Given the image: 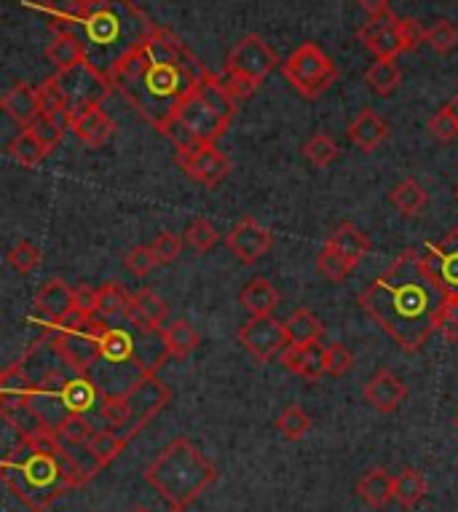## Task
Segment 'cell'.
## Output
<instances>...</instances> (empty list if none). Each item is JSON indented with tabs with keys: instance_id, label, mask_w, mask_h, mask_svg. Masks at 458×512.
I'll list each match as a JSON object with an SVG mask.
<instances>
[{
	"instance_id": "cell-1",
	"label": "cell",
	"mask_w": 458,
	"mask_h": 512,
	"mask_svg": "<svg viewBox=\"0 0 458 512\" xmlns=\"http://www.w3.org/2000/svg\"><path fill=\"white\" fill-rule=\"evenodd\" d=\"M204 73L201 59L193 57L172 30L159 27L140 49L121 59L108 78L113 89L161 132L196 92Z\"/></svg>"
},
{
	"instance_id": "cell-2",
	"label": "cell",
	"mask_w": 458,
	"mask_h": 512,
	"mask_svg": "<svg viewBox=\"0 0 458 512\" xmlns=\"http://www.w3.org/2000/svg\"><path fill=\"white\" fill-rule=\"evenodd\" d=\"M445 293L421 263V252H400L373 285L359 293V309L373 319L402 352H421L437 333V311Z\"/></svg>"
},
{
	"instance_id": "cell-3",
	"label": "cell",
	"mask_w": 458,
	"mask_h": 512,
	"mask_svg": "<svg viewBox=\"0 0 458 512\" xmlns=\"http://www.w3.org/2000/svg\"><path fill=\"white\" fill-rule=\"evenodd\" d=\"M0 478L33 512H46L59 496L92 480L86 464L46 429L35 435H19V445L0 464Z\"/></svg>"
},
{
	"instance_id": "cell-4",
	"label": "cell",
	"mask_w": 458,
	"mask_h": 512,
	"mask_svg": "<svg viewBox=\"0 0 458 512\" xmlns=\"http://www.w3.org/2000/svg\"><path fill=\"white\" fill-rule=\"evenodd\" d=\"M159 30L134 0H94L75 33L86 43V59L105 76Z\"/></svg>"
},
{
	"instance_id": "cell-5",
	"label": "cell",
	"mask_w": 458,
	"mask_h": 512,
	"mask_svg": "<svg viewBox=\"0 0 458 512\" xmlns=\"http://www.w3.org/2000/svg\"><path fill=\"white\" fill-rule=\"evenodd\" d=\"M148 483L172 510H188L217 480V467L188 437H177L145 470Z\"/></svg>"
},
{
	"instance_id": "cell-6",
	"label": "cell",
	"mask_w": 458,
	"mask_h": 512,
	"mask_svg": "<svg viewBox=\"0 0 458 512\" xmlns=\"http://www.w3.org/2000/svg\"><path fill=\"white\" fill-rule=\"evenodd\" d=\"M169 400H172V392H169L167 384L156 373H145L132 389H126L121 395L102 397L100 416L108 427L124 429L132 437H137L167 408Z\"/></svg>"
},
{
	"instance_id": "cell-7",
	"label": "cell",
	"mask_w": 458,
	"mask_h": 512,
	"mask_svg": "<svg viewBox=\"0 0 458 512\" xmlns=\"http://www.w3.org/2000/svg\"><path fill=\"white\" fill-rule=\"evenodd\" d=\"M57 352L75 373H92V368L102 360V336L108 322L102 319L67 317L62 322H46Z\"/></svg>"
},
{
	"instance_id": "cell-8",
	"label": "cell",
	"mask_w": 458,
	"mask_h": 512,
	"mask_svg": "<svg viewBox=\"0 0 458 512\" xmlns=\"http://www.w3.org/2000/svg\"><path fill=\"white\" fill-rule=\"evenodd\" d=\"M282 76L287 84L306 100H317L338 81V68L317 43H300L282 62Z\"/></svg>"
},
{
	"instance_id": "cell-9",
	"label": "cell",
	"mask_w": 458,
	"mask_h": 512,
	"mask_svg": "<svg viewBox=\"0 0 458 512\" xmlns=\"http://www.w3.org/2000/svg\"><path fill=\"white\" fill-rule=\"evenodd\" d=\"M54 76H57L59 86H62V92H65L67 97L70 118H73L75 113H81V110L102 108V102L108 100V94L113 92L110 78L105 76L100 68H94L89 59L78 62L73 68L57 70ZM70 118H67V121H70Z\"/></svg>"
},
{
	"instance_id": "cell-10",
	"label": "cell",
	"mask_w": 458,
	"mask_h": 512,
	"mask_svg": "<svg viewBox=\"0 0 458 512\" xmlns=\"http://www.w3.org/2000/svg\"><path fill=\"white\" fill-rule=\"evenodd\" d=\"M276 65H279V57H276L274 49L260 35H244L242 41L228 51L223 70L225 73L252 78V81H258L263 86V81L274 73Z\"/></svg>"
},
{
	"instance_id": "cell-11",
	"label": "cell",
	"mask_w": 458,
	"mask_h": 512,
	"mask_svg": "<svg viewBox=\"0 0 458 512\" xmlns=\"http://www.w3.org/2000/svg\"><path fill=\"white\" fill-rule=\"evenodd\" d=\"M239 344L258 362H271L290 346V336L282 319L266 314V317H250V322H244L239 328Z\"/></svg>"
},
{
	"instance_id": "cell-12",
	"label": "cell",
	"mask_w": 458,
	"mask_h": 512,
	"mask_svg": "<svg viewBox=\"0 0 458 512\" xmlns=\"http://www.w3.org/2000/svg\"><path fill=\"white\" fill-rule=\"evenodd\" d=\"M421 263L445 295H458V228H450L440 242H426Z\"/></svg>"
},
{
	"instance_id": "cell-13",
	"label": "cell",
	"mask_w": 458,
	"mask_h": 512,
	"mask_svg": "<svg viewBox=\"0 0 458 512\" xmlns=\"http://www.w3.org/2000/svg\"><path fill=\"white\" fill-rule=\"evenodd\" d=\"M177 161L193 183L207 185V188H215L228 177V159H225L223 151H217L215 143L209 145H193L188 151H177Z\"/></svg>"
},
{
	"instance_id": "cell-14",
	"label": "cell",
	"mask_w": 458,
	"mask_h": 512,
	"mask_svg": "<svg viewBox=\"0 0 458 512\" xmlns=\"http://www.w3.org/2000/svg\"><path fill=\"white\" fill-rule=\"evenodd\" d=\"M357 38L378 59H397L400 54H405L400 41V17L392 11L367 19L365 25L357 30Z\"/></svg>"
},
{
	"instance_id": "cell-15",
	"label": "cell",
	"mask_w": 458,
	"mask_h": 512,
	"mask_svg": "<svg viewBox=\"0 0 458 512\" xmlns=\"http://www.w3.org/2000/svg\"><path fill=\"white\" fill-rule=\"evenodd\" d=\"M225 244L242 266H252L274 247V234L266 226H260L255 218H244L242 223L231 228V234L225 236Z\"/></svg>"
},
{
	"instance_id": "cell-16",
	"label": "cell",
	"mask_w": 458,
	"mask_h": 512,
	"mask_svg": "<svg viewBox=\"0 0 458 512\" xmlns=\"http://www.w3.org/2000/svg\"><path fill=\"white\" fill-rule=\"evenodd\" d=\"M362 397L378 413H394L405 403V397H408V384L400 376H394L392 370H378L365 384Z\"/></svg>"
},
{
	"instance_id": "cell-17",
	"label": "cell",
	"mask_w": 458,
	"mask_h": 512,
	"mask_svg": "<svg viewBox=\"0 0 458 512\" xmlns=\"http://www.w3.org/2000/svg\"><path fill=\"white\" fill-rule=\"evenodd\" d=\"M282 365L306 381H319L327 373V346H322V341L306 346L290 344L282 354Z\"/></svg>"
},
{
	"instance_id": "cell-18",
	"label": "cell",
	"mask_w": 458,
	"mask_h": 512,
	"mask_svg": "<svg viewBox=\"0 0 458 512\" xmlns=\"http://www.w3.org/2000/svg\"><path fill=\"white\" fill-rule=\"evenodd\" d=\"M67 129H73V135L84 145H89V148H102L113 137V132H116V124H113V118L102 108H89L75 113L67 121Z\"/></svg>"
},
{
	"instance_id": "cell-19",
	"label": "cell",
	"mask_w": 458,
	"mask_h": 512,
	"mask_svg": "<svg viewBox=\"0 0 458 512\" xmlns=\"http://www.w3.org/2000/svg\"><path fill=\"white\" fill-rule=\"evenodd\" d=\"M73 287L65 285V279H49L35 295V309L46 322H62L73 317Z\"/></svg>"
},
{
	"instance_id": "cell-20",
	"label": "cell",
	"mask_w": 458,
	"mask_h": 512,
	"mask_svg": "<svg viewBox=\"0 0 458 512\" xmlns=\"http://www.w3.org/2000/svg\"><path fill=\"white\" fill-rule=\"evenodd\" d=\"M389 135H392V129H389V124L373 108L359 110V116L349 124V140L362 153L378 151L389 140Z\"/></svg>"
},
{
	"instance_id": "cell-21",
	"label": "cell",
	"mask_w": 458,
	"mask_h": 512,
	"mask_svg": "<svg viewBox=\"0 0 458 512\" xmlns=\"http://www.w3.org/2000/svg\"><path fill=\"white\" fill-rule=\"evenodd\" d=\"M102 362L134 365V368H140V362H137V333H134L132 325H129V328L108 325V328H105V336H102ZM142 373H145V370H142Z\"/></svg>"
},
{
	"instance_id": "cell-22",
	"label": "cell",
	"mask_w": 458,
	"mask_h": 512,
	"mask_svg": "<svg viewBox=\"0 0 458 512\" xmlns=\"http://www.w3.org/2000/svg\"><path fill=\"white\" fill-rule=\"evenodd\" d=\"M3 110H6V116L14 121L22 129H30V126L38 121L41 116V105H38V94H35L33 86L27 84H14L9 92L3 94V100H0Z\"/></svg>"
},
{
	"instance_id": "cell-23",
	"label": "cell",
	"mask_w": 458,
	"mask_h": 512,
	"mask_svg": "<svg viewBox=\"0 0 458 512\" xmlns=\"http://www.w3.org/2000/svg\"><path fill=\"white\" fill-rule=\"evenodd\" d=\"M169 317L167 303L161 301L159 295L153 293V290H140V293H134V303L132 311L126 314V322L132 325V328H145V330H161L164 328V322Z\"/></svg>"
},
{
	"instance_id": "cell-24",
	"label": "cell",
	"mask_w": 458,
	"mask_h": 512,
	"mask_svg": "<svg viewBox=\"0 0 458 512\" xmlns=\"http://www.w3.org/2000/svg\"><path fill=\"white\" fill-rule=\"evenodd\" d=\"M94 0H41L38 9L46 11L51 17V27L54 33L62 30H78V25L84 22L86 14L92 11Z\"/></svg>"
},
{
	"instance_id": "cell-25",
	"label": "cell",
	"mask_w": 458,
	"mask_h": 512,
	"mask_svg": "<svg viewBox=\"0 0 458 512\" xmlns=\"http://www.w3.org/2000/svg\"><path fill=\"white\" fill-rule=\"evenodd\" d=\"M132 440L134 437L129 435V432H124V429L105 427L92 437V443L86 445V454L92 456V462L97 464L100 470H105L108 464L116 462L118 456H121V451H124Z\"/></svg>"
},
{
	"instance_id": "cell-26",
	"label": "cell",
	"mask_w": 458,
	"mask_h": 512,
	"mask_svg": "<svg viewBox=\"0 0 458 512\" xmlns=\"http://www.w3.org/2000/svg\"><path fill=\"white\" fill-rule=\"evenodd\" d=\"M46 59L57 70H67L84 62L86 59V43L84 38L73 30H62V33H54L51 43L46 46Z\"/></svg>"
},
{
	"instance_id": "cell-27",
	"label": "cell",
	"mask_w": 458,
	"mask_h": 512,
	"mask_svg": "<svg viewBox=\"0 0 458 512\" xmlns=\"http://www.w3.org/2000/svg\"><path fill=\"white\" fill-rule=\"evenodd\" d=\"M357 494L359 499L373 507V510H384L386 504L394 499V478L384 467H373L367 470L357 483Z\"/></svg>"
},
{
	"instance_id": "cell-28",
	"label": "cell",
	"mask_w": 458,
	"mask_h": 512,
	"mask_svg": "<svg viewBox=\"0 0 458 512\" xmlns=\"http://www.w3.org/2000/svg\"><path fill=\"white\" fill-rule=\"evenodd\" d=\"M239 301L252 317H266V314H274V309L279 306V290L268 279L255 277L242 287Z\"/></svg>"
},
{
	"instance_id": "cell-29",
	"label": "cell",
	"mask_w": 458,
	"mask_h": 512,
	"mask_svg": "<svg viewBox=\"0 0 458 512\" xmlns=\"http://www.w3.org/2000/svg\"><path fill=\"white\" fill-rule=\"evenodd\" d=\"M327 244L335 247L341 255H346L354 266L370 252V236H367L359 226H354L351 220H346V223H341V226L335 228L333 234L327 236Z\"/></svg>"
},
{
	"instance_id": "cell-30",
	"label": "cell",
	"mask_w": 458,
	"mask_h": 512,
	"mask_svg": "<svg viewBox=\"0 0 458 512\" xmlns=\"http://www.w3.org/2000/svg\"><path fill=\"white\" fill-rule=\"evenodd\" d=\"M97 400H102V392L97 387V381L92 378V373H75L70 376L65 387V403L70 413H86L92 411Z\"/></svg>"
},
{
	"instance_id": "cell-31",
	"label": "cell",
	"mask_w": 458,
	"mask_h": 512,
	"mask_svg": "<svg viewBox=\"0 0 458 512\" xmlns=\"http://www.w3.org/2000/svg\"><path fill=\"white\" fill-rule=\"evenodd\" d=\"M284 325H287L290 344L295 346L317 344L325 336V325L319 322V317L311 309H295L290 317L284 319Z\"/></svg>"
},
{
	"instance_id": "cell-32",
	"label": "cell",
	"mask_w": 458,
	"mask_h": 512,
	"mask_svg": "<svg viewBox=\"0 0 458 512\" xmlns=\"http://www.w3.org/2000/svg\"><path fill=\"white\" fill-rule=\"evenodd\" d=\"M426 491H429V486H426L424 475L413 470V467L394 475V502L405 507V510H413V507L424 502Z\"/></svg>"
},
{
	"instance_id": "cell-33",
	"label": "cell",
	"mask_w": 458,
	"mask_h": 512,
	"mask_svg": "<svg viewBox=\"0 0 458 512\" xmlns=\"http://www.w3.org/2000/svg\"><path fill=\"white\" fill-rule=\"evenodd\" d=\"M402 81V70L394 59H378L375 65H370L365 73V84L373 89L378 97H389L397 92V86Z\"/></svg>"
},
{
	"instance_id": "cell-34",
	"label": "cell",
	"mask_w": 458,
	"mask_h": 512,
	"mask_svg": "<svg viewBox=\"0 0 458 512\" xmlns=\"http://www.w3.org/2000/svg\"><path fill=\"white\" fill-rule=\"evenodd\" d=\"M164 338H167L169 354L177 357V360H185L188 354H193L199 349V333L193 330V325L188 319H175L172 325L164 328Z\"/></svg>"
},
{
	"instance_id": "cell-35",
	"label": "cell",
	"mask_w": 458,
	"mask_h": 512,
	"mask_svg": "<svg viewBox=\"0 0 458 512\" xmlns=\"http://www.w3.org/2000/svg\"><path fill=\"white\" fill-rule=\"evenodd\" d=\"M35 94H38L41 113L59 118V121H65L67 124V118H70V105H67V97L65 92H62V86H59L57 76L46 78L41 86H35Z\"/></svg>"
},
{
	"instance_id": "cell-36",
	"label": "cell",
	"mask_w": 458,
	"mask_h": 512,
	"mask_svg": "<svg viewBox=\"0 0 458 512\" xmlns=\"http://www.w3.org/2000/svg\"><path fill=\"white\" fill-rule=\"evenodd\" d=\"M389 199H392L394 207H397L405 218H416L418 212L426 207V191L413 180V177L402 180L400 185H394Z\"/></svg>"
},
{
	"instance_id": "cell-37",
	"label": "cell",
	"mask_w": 458,
	"mask_h": 512,
	"mask_svg": "<svg viewBox=\"0 0 458 512\" xmlns=\"http://www.w3.org/2000/svg\"><path fill=\"white\" fill-rule=\"evenodd\" d=\"M97 293H100V314L105 319L126 317L132 311L134 295L124 290L118 282H105Z\"/></svg>"
},
{
	"instance_id": "cell-38",
	"label": "cell",
	"mask_w": 458,
	"mask_h": 512,
	"mask_svg": "<svg viewBox=\"0 0 458 512\" xmlns=\"http://www.w3.org/2000/svg\"><path fill=\"white\" fill-rule=\"evenodd\" d=\"M9 156L14 161H19L22 167H38L49 153L43 151V145L35 140V135L30 129H22V132L9 143Z\"/></svg>"
},
{
	"instance_id": "cell-39",
	"label": "cell",
	"mask_w": 458,
	"mask_h": 512,
	"mask_svg": "<svg viewBox=\"0 0 458 512\" xmlns=\"http://www.w3.org/2000/svg\"><path fill=\"white\" fill-rule=\"evenodd\" d=\"M317 269L319 274L325 279H330V282H343V279H349V274L357 269V266H354L346 255H341V252L335 250V247L325 244L317 255Z\"/></svg>"
},
{
	"instance_id": "cell-40",
	"label": "cell",
	"mask_w": 458,
	"mask_h": 512,
	"mask_svg": "<svg viewBox=\"0 0 458 512\" xmlns=\"http://www.w3.org/2000/svg\"><path fill=\"white\" fill-rule=\"evenodd\" d=\"M97 432H100V429H94L92 419H89L86 413H70L65 419V424L59 427L57 437L67 445H89Z\"/></svg>"
},
{
	"instance_id": "cell-41",
	"label": "cell",
	"mask_w": 458,
	"mask_h": 512,
	"mask_svg": "<svg viewBox=\"0 0 458 512\" xmlns=\"http://www.w3.org/2000/svg\"><path fill=\"white\" fill-rule=\"evenodd\" d=\"M276 429L284 440H300V437L309 435L311 416L300 405H287L276 419Z\"/></svg>"
},
{
	"instance_id": "cell-42",
	"label": "cell",
	"mask_w": 458,
	"mask_h": 512,
	"mask_svg": "<svg viewBox=\"0 0 458 512\" xmlns=\"http://www.w3.org/2000/svg\"><path fill=\"white\" fill-rule=\"evenodd\" d=\"M65 121H59V118L54 116H46V113H41L38 116V121H35L33 126H30V132L35 135V140L43 145V151L51 153L54 148H57L59 143H62V135H65Z\"/></svg>"
},
{
	"instance_id": "cell-43",
	"label": "cell",
	"mask_w": 458,
	"mask_h": 512,
	"mask_svg": "<svg viewBox=\"0 0 458 512\" xmlns=\"http://www.w3.org/2000/svg\"><path fill=\"white\" fill-rule=\"evenodd\" d=\"M303 156L314 164V167H330L338 159V145L330 135H314L309 143L303 145Z\"/></svg>"
},
{
	"instance_id": "cell-44",
	"label": "cell",
	"mask_w": 458,
	"mask_h": 512,
	"mask_svg": "<svg viewBox=\"0 0 458 512\" xmlns=\"http://www.w3.org/2000/svg\"><path fill=\"white\" fill-rule=\"evenodd\" d=\"M426 43L432 46L437 54H450L458 46V27L448 19H437L429 30H426Z\"/></svg>"
},
{
	"instance_id": "cell-45",
	"label": "cell",
	"mask_w": 458,
	"mask_h": 512,
	"mask_svg": "<svg viewBox=\"0 0 458 512\" xmlns=\"http://www.w3.org/2000/svg\"><path fill=\"white\" fill-rule=\"evenodd\" d=\"M183 236H185V244H188V247L196 252H209L217 244V239H220L217 228L204 218L193 220L191 226L185 228Z\"/></svg>"
},
{
	"instance_id": "cell-46",
	"label": "cell",
	"mask_w": 458,
	"mask_h": 512,
	"mask_svg": "<svg viewBox=\"0 0 458 512\" xmlns=\"http://www.w3.org/2000/svg\"><path fill=\"white\" fill-rule=\"evenodd\" d=\"M437 333L445 341H458V295H445L440 311H437Z\"/></svg>"
},
{
	"instance_id": "cell-47",
	"label": "cell",
	"mask_w": 458,
	"mask_h": 512,
	"mask_svg": "<svg viewBox=\"0 0 458 512\" xmlns=\"http://www.w3.org/2000/svg\"><path fill=\"white\" fill-rule=\"evenodd\" d=\"M41 258H43L41 250H38L33 242H27V239L17 242L9 250L11 269L19 271V274H30V271H33L38 263H41Z\"/></svg>"
},
{
	"instance_id": "cell-48",
	"label": "cell",
	"mask_w": 458,
	"mask_h": 512,
	"mask_svg": "<svg viewBox=\"0 0 458 512\" xmlns=\"http://www.w3.org/2000/svg\"><path fill=\"white\" fill-rule=\"evenodd\" d=\"M124 266L132 271L134 277H148L150 271L159 266V258H156V252L150 244H140V247H134L124 255Z\"/></svg>"
},
{
	"instance_id": "cell-49",
	"label": "cell",
	"mask_w": 458,
	"mask_h": 512,
	"mask_svg": "<svg viewBox=\"0 0 458 512\" xmlns=\"http://www.w3.org/2000/svg\"><path fill=\"white\" fill-rule=\"evenodd\" d=\"M100 314V293L92 287H75L73 293V317L78 319H94Z\"/></svg>"
},
{
	"instance_id": "cell-50",
	"label": "cell",
	"mask_w": 458,
	"mask_h": 512,
	"mask_svg": "<svg viewBox=\"0 0 458 512\" xmlns=\"http://www.w3.org/2000/svg\"><path fill=\"white\" fill-rule=\"evenodd\" d=\"M150 247H153L156 258H159V266H169V263H175L177 258L183 255L185 236L161 234V236H156V242L150 244Z\"/></svg>"
},
{
	"instance_id": "cell-51",
	"label": "cell",
	"mask_w": 458,
	"mask_h": 512,
	"mask_svg": "<svg viewBox=\"0 0 458 512\" xmlns=\"http://www.w3.org/2000/svg\"><path fill=\"white\" fill-rule=\"evenodd\" d=\"M429 132H432L437 140H442V143H450V140H456V137H458V121H456V116H453V113L448 110V105L437 110V113L429 118Z\"/></svg>"
},
{
	"instance_id": "cell-52",
	"label": "cell",
	"mask_w": 458,
	"mask_h": 512,
	"mask_svg": "<svg viewBox=\"0 0 458 512\" xmlns=\"http://www.w3.org/2000/svg\"><path fill=\"white\" fill-rule=\"evenodd\" d=\"M220 78H223V86L228 89V94L234 97L236 105L244 100H250L252 94L260 89L258 81H252V78H244V76H236V73H225L223 70V76Z\"/></svg>"
},
{
	"instance_id": "cell-53",
	"label": "cell",
	"mask_w": 458,
	"mask_h": 512,
	"mask_svg": "<svg viewBox=\"0 0 458 512\" xmlns=\"http://www.w3.org/2000/svg\"><path fill=\"white\" fill-rule=\"evenodd\" d=\"M354 368V354L343 344L327 346V373L330 376H346Z\"/></svg>"
},
{
	"instance_id": "cell-54",
	"label": "cell",
	"mask_w": 458,
	"mask_h": 512,
	"mask_svg": "<svg viewBox=\"0 0 458 512\" xmlns=\"http://www.w3.org/2000/svg\"><path fill=\"white\" fill-rule=\"evenodd\" d=\"M400 41H402V51L408 54V51L421 49L426 43V30L418 25L416 19H402L400 17Z\"/></svg>"
},
{
	"instance_id": "cell-55",
	"label": "cell",
	"mask_w": 458,
	"mask_h": 512,
	"mask_svg": "<svg viewBox=\"0 0 458 512\" xmlns=\"http://www.w3.org/2000/svg\"><path fill=\"white\" fill-rule=\"evenodd\" d=\"M359 9L370 14V17H378V14H384L389 11V0H354Z\"/></svg>"
},
{
	"instance_id": "cell-56",
	"label": "cell",
	"mask_w": 458,
	"mask_h": 512,
	"mask_svg": "<svg viewBox=\"0 0 458 512\" xmlns=\"http://www.w3.org/2000/svg\"><path fill=\"white\" fill-rule=\"evenodd\" d=\"M448 110H450V113H453V116H456V121H458V94H456V97H453V100L448 102Z\"/></svg>"
},
{
	"instance_id": "cell-57",
	"label": "cell",
	"mask_w": 458,
	"mask_h": 512,
	"mask_svg": "<svg viewBox=\"0 0 458 512\" xmlns=\"http://www.w3.org/2000/svg\"><path fill=\"white\" fill-rule=\"evenodd\" d=\"M129 512H150V510H145V507H134V510H129Z\"/></svg>"
},
{
	"instance_id": "cell-58",
	"label": "cell",
	"mask_w": 458,
	"mask_h": 512,
	"mask_svg": "<svg viewBox=\"0 0 458 512\" xmlns=\"http://www.w3.org/2000/svg\"><path fill=\"white\" fill-rule=\"evenodd\" d=\"M456 429H458V416H456Z\"/></svg>"
},
{
	"instance_id": "cell-59",
	"label": "cell",
	"mask_w": 458,
	"mask_h": 512,
	"mask_svg": "<svg viewBox=\"0 0 458 512\" xmlns=\"http://www.w3.org/2000/svg\"><path fill=\"white\" fill-rule=\"evenodd\" d=\"M172 512H185V510H172Z\"/></svg>"
},
{
	"instance_id": "cell-60",
	"label": "cell",
	"mask_w": 458,
	"mask_h": 512,
	"mask_svg": "<svg viewBox=\"0 0 458 512\" xmlns=\"http://www.w3.org/2000/svg\"><path fill=\"white\" fill-rule=\"evenodd\" d=\"M456 196H458V191H456Z\"/></svg>"
}]
</instances>
